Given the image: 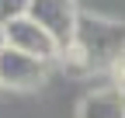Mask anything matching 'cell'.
I'll return each mask as SVG.
<instances>
[{
    "label": "cell",
    "mask_w": 125,
    "mask_h": 118,
    "mask_svg": "<svg viewBox=\"0 0 125 118\" xmlns=\"http://www.w3.org/2000/svg\"><path fill=\"white\" fill-rule=\"evenodd\" d=\"M0 49H4V24H0Z\"/></svg>",
    "instance_id": "ba28073f"
},
{
    "label": "cell",
    "mask_w": 125,
    "mask_h": 118,
    "mask_svg": "<svg viewBox=\"0 0 125 118\" xmlns=\"http://www.w3.org/2000/svg\"><path fill=\"white\" fill-rule=\"evenodd\" d=\"M111 73H115V83H118V90L125 94V59H118V63L111 66Z\"/></svg>",
    "instance_id": "52a82bcc"
},
{
    "label": "cell",
    "mask_w": 125,
    "mask_h": 118,
    "mask_svg": "<svg viewBox=\"0 0 125 118\" xmlns=\"http://www.w3.org/2000/svg\"><path fill=\"white\" fill-rule=\"evenodd\" d=\"M73 45L90 59L94 69L97 66H115L118 59H125V24L97 18V14H80Z\"/></svg>",
    "instance_id": "6da1fadb"
},
{
    "label": "cell",
    "mask_w": 125,
    "mask_h": 118,
    "mask_svg": "<svg viewBox=\"0 0 125 118\" xmlns=\"http://www.w3.org/2000/svg\"><path fill=\"white\" fill-rule=\"evenodd\" d=\"M4 45H7V49H18V52H24V56L45 59V63H52V59L59 56V45L52 42V35L45 31V28H38L28 14L4 24Z\"/></svg>",
    "instance_id": "3957f363"
},
{
    "label": "cell",
    "mask_w": 125,
    "mask_h": 118,
    "mask_svg": "<svg viewBox=\"0 0 125 118\" xmlns=\"http://www.w3.org/2000/svg\"><path fill=\"white\" fill-rule=\"evenodd\" d=\"M28 18L35 21L38 28H45L59 49L73 45V35H76V18H80L73 0H31Z\"/></svg>",
    "instance_id": "7a4b0ae2"
},
{
    "label": "cell",
    "mask_w": 125,
    "mask_h": 118,
    "mask_svg": "<svg viewBox=\"0 0 125 118\" xmlns=\"http://www.w3.org/2000/svg\"><path fill=\"white\" fill-rule=\"evenodd\" d=\"M31 10V0H0V24H7L14 18H24Z\"/></svg>",
    "instance_id": "8992f818"
},
{
    "label": "cell",
    "mask_w": 125,
    "mask_h": 118,
    "mask_svg": "<svg viewBox=\"0 0 125 118\" xmlns=\"http://www.w3.org/2000/svg\"><path fill=\"white\" fill-rule=\"evenodd\" d=\"M80 118H125V94L118 87L87 94L80 101Z\"/></svg>",
    "instance_id": "5b68a950"
},
{
    "label": "cell",
    "mask_w": 125,
    "mask_h": 118,
    "mask_svg": "<svg viewBox=\"0 0 125 118\" xmlns=\"http://www.w3.org/2000/svg\"><path fill=\"white\" fill-rule=\"evenodd\" d=\"M49 73V63L35 56H24L18 49H0V87H10V90H31L38 87Z\"/></svg>",
    "instance_id": "277c9868"
}]
</instances>
